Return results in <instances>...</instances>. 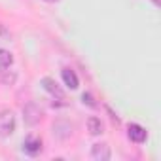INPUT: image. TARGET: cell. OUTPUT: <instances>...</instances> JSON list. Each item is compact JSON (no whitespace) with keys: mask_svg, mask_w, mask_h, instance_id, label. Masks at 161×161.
Segmentation results:
<instances>
[{"mask_svg":"<svg viewBox=\"0 0 161 161\" xmlns=\"http://www.w3.org/2000/svg\"><path fill=\"white\" fill-rule=\"evenodd\" d=\"M15 80H17V74H15L14 70L4 68V70H2V74H0V82L6 84V86H14V84H15Z\"/></svg>","mask_w":161,"mask_h":161,"instance_id":"obj_9","label":"cell"},{"mask_svg":"<svg viewBox=\"0 0 161 161\" xmlns=\"http://www.w3.org/2000/svg\"><path fill=\"white\" fill-rule=\"evenodd\" d=\"M0 38H2V40H10V31L2 23H0Z\"/></svg>","mask_w":161,"mask_h":161,"instance_id":"obj_12","label":"cell"},{"mask_svg":"<svg viewBox=\"0 0 161 161\" xmlns=\"http://www.w3.org/2000/svg\"><path fill=\"white\" fill-rule=\"evenodd\" d=\"M14 64V55L6 49H0V68H10Z\"/></svg>","mask_w":161,"mask_h":161,"instance_id":"obj_10","label":"cell"},{"mask_svg":"<svg viewBox=\"0 0 161 161\" xmlns=\"http://www.w3.org/2000/svg\"><path fill=\"white\" fill-rule=\"evenodd\" d=\"M87 131H89L91 135H101V133H104V125H103L101 118H97V116L87 118Z\"/></svg>","mask_w":161,"mask_h":161,"instance_id":"obj_8","label":"cell"},{"mask_svg":"<svg viewBox=\"0 0 161 161\" xmlns=\"http://www.w3.org/2000/svg\"><path fill=\"white\" fill-rule=\"evenodd\" d=\"M127 136H129L133 142L142 144V142H146L148 133H146V129H144L142 125H138V123H131V125L127 127Z\"/></svg>","mask_w":161,"mask_h":161,"instance_id":"obj_4","label":"cell"},{"mask_svg":"<svg viewBox=\"0 0 161 161\" xmlns=\"http://www.w3.org/2000/svg\"><path fill=\"white\" fill-rule=\"evenodd\" d=\"M46 2H49V4H53V2H57V0H46Z\"/></svg>","mask_w":161,"mask_h":161,"instance_id":"obj_13","label":"cell"},{"mask_svg":"<svg viewBox=\"0 0 161 161\" xmlns=\"http://www.w3.org/2000/svg\"><path fill=\"white\" fill-rule=\"evenodd\" d=\"M91 157L97 159V161H108L112 157V152H110V146L104 144V142H99L91 148Z\"/></svg>","mask_w":161,"mask_h":161,"instance_id":"obj_5","label":"cell"},{"mask_svg":"<svg viewBox=\"0 0 161 161\" xmlns=\"http://www.w3.org/2000/svg\"><path fill=\"white\" fill-rule=\"evenodd\" d=\"M23 118H25V121H27L29 125H36V123H40V119H42V110H40L34 103H27V104L23 106Z\"/></svg>","mask_w":161,"mask_h":161,"instance_id":"obj_2","label":"cell"},{"mask_svg":"<svg viewBox=\"0 0 161 161\" xmlns=\"http://www.w3.org/2000/svg\"><path fill=\"white\" fill-rule=\"evenodd\" d=\"M42 86H44V89H46L51 97H55V99H59V101H63V99H64V91L59 87V84L55 82L53 78H49V76L42 78Z\"/></svg>","mask_w":161,"mask_h":161,"instance_id":"obj_3","label":"cell"},{"mask_svg":"<svg viewBox=\"0 0 161 161\" xmlns=\"http://www.w3.org/2000/svg\"><path fill=\"white\" fill-rule=\"evenodd\" d=\"M23 150L29 155H36V153L42 152V140L38 136H27L25 142H23Z\"/></svg>","mask_w":161,"mask_h":161,"instance_id":"obj_6","label":"cell"},{"mask_svg":"<svg viewBox=\"0 0 161 161\" xmlns=\"http://www.w3.org/2000/svg\"><path fill=\"white\" fill-rule=\"evenodd\" d=\"M61 76H63V82H64L66 87H70V89H78L80 80H78V76H76L74 70H70V68H63V70H61Z\"/></svg>","mask_w":161,"mask_h":161,"instance_id":"obj_7","label":"cell"},{"mask_svg":"<svg viewBox=\"0 0 161 161\" xmlns=\"http://www.w3.org/2000/svg\"><path fill=\"white\" fill-rule=\"evenodd\" d=\"M82 103H84V104H87V106H91V108H95V106H97V103H95V99H93V95H91V93H84V95H82Z\"/></svg>","mask_w":161,"mask_h":161,"instance_id":"obj_11","label":"cell"},{"mask_svg":"<svg viewBox=\"0 0 161 161\" xmlns=\"http://www.w3.org/2000/svg\"><path fill=\"white\" fill-rule=\"evenodd\" d=\"M17 119L12 110H2L0 112V136H10L15 133Z\"/></svg>","mask_w":161,"mask_h":161,"instance_id":"obj_1","label":"cell"}]
</instances>
